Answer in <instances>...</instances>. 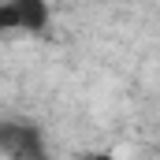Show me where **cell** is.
Wrapping results in <instances>:
<instances>
[{"label": "cell", "mask_w": 160, "mask_h": 160, "mask_svg": "<svg viewBox=\"0 0 160 160\" xmlns=\"http://www.w3.org/2000/svg\"><path fill=\"white\" fill-rule=\"evenodd\" d=\"M0 149L8 160H52V153L45 149L38 123L22 119H4L0 123Z\"/></svg>", "instance_id": "obj_1"}, {"label": "cell", "mask_w": 160, "mask_h": 160, "mask_svg": "<svg viewBox=\"0 0 160 160\" xmlns=\"http://www.w3.org/2000/svg\"><path fill=\"white\" fill-rule=\"evenodd\" d=\"M45 26H48V4L45 0H8L0 8V30L41 34Z\"/></svg>", "instance_id": "obj_2"}, {"label": "cell", "mask_w": 160, "mask_h": 160, "mask_svg": "<svg viewBox=\"0 0 160 160\" xmlns=\"http://www.w3.org/2000/svg\"><path fill=\"white\" fill-rule=\"evenodd\" d=\"M86 160H116V157H108V153H89Z\"/></svg>", "instance_id": "obj_3"}]
</instances>
